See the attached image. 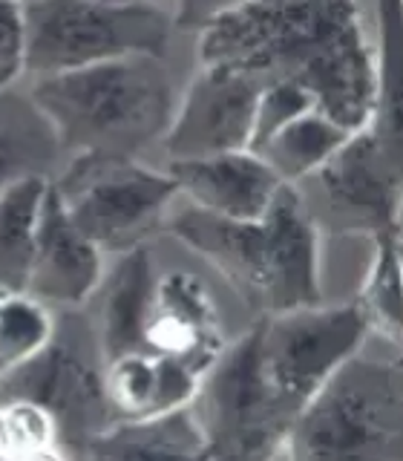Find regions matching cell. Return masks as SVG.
Instances as JSON below:
<instances>
[{
  "label": "cell",
  "mask_w": 403,
  "mask_h": 461,
  "mask_svg": "<svg viewBox=\"0 0 403 461\" xmlns=\"http://www.w3.org/2000/svg\"><path fill=\"white\" fill-rule=\"evenodd\" d=\"M14 461H67V458L55 444V447H43V450H32V453L21 456V458H14Z\"/></svg>",
  "instance_id": "obj_27"
},
{
  "label": "cell",
  "mask_w": 403,
  "mask_h": 461,
  "mask_svg": "<svg viewBox=\"0 0 403 461\" xmlns=\"http://www.w3.org/2000/svg\"><path fill=\"white\" fill-rule=\"evenodd\" d=\"M187 412L205 461H273L291 429V418L271 401L256 375L251 331L225 346L202 375Z\"/></svg>",
  "instance_id": "obj_8"
},
{
  "label": "cell",
  "mask_w": 403,
  "mask_h": 461,
  "mask_svg": "<svg viewBox=\"0 0 403 461\" xmlns=\"http://www.w3.org/2000/svg\"><path fill=\"white\" fill-rule=\"evenodd\" d=\"M398 107H381L378 119L317 173L331 220L345 230L398 237L400 230V150Z\"/></svg>",
  "instance_id": "obj_9"
},
{
  "label": "cell",
  "mask_w": 403,
  "mask_h": 461,
  "mask_svg": "<svg viewBox=\"0 0 403 461\" xmlns=\"http://www.w3.org/2000/svg\"><path fill=\"white\" fill-rule=\"evenodd\" d=\"M167 173L193 211L228 222H256L273 208L285 185L251 150L170 165Z\"/></svg>",
  "instance_id": "obj_15"
},
{
  "label": "cell",
  "mask_w": 403,
  "mask_h": 461,
  "mask_svg": "<svg viewBox=\"0 0 403 461\" xmlns=\"http://www.w3.org/2000/svg\"><path fill=\"white\" fill-rule=\"evenodd\" d=\"M369 323L354 303L268 314L251 331L254 364L271 401L291 418L345 360L363 352Z\"/></svg>",
  "instance_id": "obj_6"
},
{
  "label": "cell",
  "mask_w": 403,
  "mask_h": 461,
  "mask_svg": "<svg viewBox=\"0 0 403 461\" xmlns=\"http://www.w3.org/2000/svg\"><path fill=\"white\" fill-rule=\"evenodd\" d=\"M26 76H67L124 58H165L179 9L165 4L47 0L23 4Z\"/></svg>",
  "instance_id": "obj_4"
},
{
  "label": "cell",
  "mask_w": 403,
  "mask_h": 461,
  "mask_svg": "<svg viewBox=\"0 0 403 461\" xmlns=\"http://www.w3.org/2000/svg\"><path fill=\"white\" fill-rule=\"evenodd\" d=\"M55 444V424L38 403L26 398H12L9 403H0V461H14L32 450H43V447Z\"/></svg>",
  "instance_id": "obj_24"
},
{
  "label": "cell",
  "mask_w": 403,
  "mask_h": 461,
  "mask_svg": "<svg viewBox=\"0 0 403 461\" xmlns=\"http://www.w3.org/2000/svg\"><path fill=\"white\" fill-rule=\"evenodd\" d=\"M101 378L115 424L156 421L182 412L191 407L199 384L193 372L153 352H130L107 360Z\"/></svg>",
  "instance_id": "obj_16"
},
{
  "label": "cell",
  "mask_w": 403,
  "mask_h": 461,
  "mask_svg": "<svg viewBox=\"0 0 403 461\" xmlns=\"http://www.w3.org/2000/svg\"><path fill=\"white\" fill-rule=\"evenodd\" d=\"M55 338L49 312L26 294L0 292V381H9L14 372L47 349Z\"/></svg>",
  "instance_id": "obj_22"
},
{
  "label": "cell",
  "mask_w": 403,
  "mask_h": 461,
  "mask_svg": "<svg viewBox=\"0 0 403 461\" xmlns=\"http://www.w3.org/2000/svg\"><path fill=\"white\" fill-rule=\"evenodd\" d=\"M18 381V398H26L52 418L61 441L90 447L98 436L115 427L107 407L104 378L69 343H52L32 364L12 375Z\"/></svg>",
  "instance_id": "obj_12"
},
{
  "label": "cell",
  "mask_w": 403,
  "mask_h": 461,
  "mask_svg": "<svg viewBox=\"0 0 403 461\" xmlns=\"http://www.w3.org/2000/svg\"><path fill=\"white\" fill-rule=\"evenodd\" d=\"M58 156L61 148L32 98L0 93V194L23 179H49Z\"/></svg>",
  "instance_id": "obj_18"
},
{
  "label": "cell",
  "mask_w": 403,
  "mask_h": 461,
  "mask_svg": "<svg viewBox=\"0 0 403 461\" xmlns=\"http://www.w3.org/2000/svg\"><path fill=\"white\" fill-rule=\"evenodd\" d=\"M263 86V81L242 72L202 67L179 95L162 141L170 165L248 150L254 110Z\"/></svg>",
  "instance_id": "obj_11"
},
{
  "label": "cell",
  "mask_w": 403,
  "mask_h": 461,
  "mask_svg": "<svg viewBox=\"0 0 403 461\" xmlns=\"http://www.w3.org/2000/svg\"><path fill=\"white\" fill-rule=\"evenodd\" d=\"M314 110L311 98L306 95L302 86L294 81H271L263 86V93L256 98L254 110V130H251V144L248 150L254 153L259 144H265L277 130H282L288 122H294L297 115Z\"/></svg>",
  "instance_id": "obj_25"
},
{
  "label": "cell",
  "mask_w": 403,
  "mask_h": 461,
  "mask_svg": "<svg viewBox=\"0 0 403 461\" xmlns=\"http://www.w3.org/2000/svg\"><path fill=\"white\" fill-rule=\"evenodd\" d=\"M288 461H400L403 381L398 357L357 352L317 389L285 436Z\"/></svg>",
  "instance_id": "obj_3"
},
{
  "label": "cell",
  "mask_w": 403,
  "mask_h": 461,
  "mask_svg": "<svg viewBox=\"0 0 403 461\" xmlns=\"http://www.w3.org/2000/svg\"><path fill=\"white\" fill-rule=\"evenodd\" d=\"M400 245L398 237L374 240V257L366 271L360 300L354 306L363 312L369 329H378L381 338L392 346L400 343Z\"/></svg>",
  "instance_id": "obj_23"
},
{
  "label": "cell",
  "mask_w": 403,
  "mask_h": 461,
  "mask_svg": "<svg viewBox=\"0 0 403 461\" xmlns=\"http://www.w3.org/2000/svg\"><path fill=\"white\" fill-rule=\"evenodd\" d=\"M86 450L93 461H205L196 424L187 410L156 421L115 424Z\"/></svg>",
  "instance_id": "obj_20"
},
{
  "label": "cell",
  "mask_w": 403,
  "mask_h": 461,
  "mask_svg": "<svg viewBox=\"0 0 403 461\" xmlns=\"http://www.w3.org/2000/svg\"><path fill=\"white\" fill-rule=\"evenodd\" d=\"M354 4H239L202 21L199 61L263 84L291 81L320 43L352 21Z\"/></svg>",
  "instance_id": "obj_5"
},
{
  "label": "cell",
  "mask_w": 403,
  "mask_h": 461,
  "mask_svg": "<svg viewBox=\"0 0 403 461\" xmlns=\"http://www.w3.org/2000/svg\"><path fill=\"white\" fill-rule=\"evenodd\" d=\"M291 81L306 90L317 113L352 136L372 127L381 107L392 101L360 12L311 52Z\"/></svg>",
  "instance_id": "obj_10"
},
{
  "label": "cell",
  "mask_w": 403,
  "mask_h": 461,
  "mask_svg": "<svg viewBox=\"0 0 403 461\" xmlns=\"http://www.w3.org/2000/svg\"><path fill=\"white\" fill-rule=\"evenodd\" d=\"M52 179H23L0 194V292L23 294Z\"/></svg>",
  "instance_id": "obj_21"
},
{
  "label": "cell",
  "mask_w": 403,
  "mask_h": 461,
  "mask_svg": "<svg viewBox=\"0 0 403 461\" xmlns=\"http://www.w3.org/2000/svg\"><path fill=\"white\" fill-rule=\"evenodd\" d=\"M29 98L61 153L136 158L165 141L179 95L165 58H124L35 81Z\"/></svg>",
  "instance_id": "obj_1"
},
{
  "label": "cell",
  "mask_w": 403,
  "mask_h": 461,
  "mask_svg": "<svg viewBox=\"0 0 403 461\" xmlns=\"http://www.w3.org/2000/svg\"><path fill=\"white\" fill-rule=\"evenodd\" d=\"M141 352L176 360L196 378L225 352L219 309L193 274L176 271L156 280Z\"/></svg>",
  "instance_id": "obj_13"
},
{
  "label": "cell",
  "mask_w": 403,
  "mask_h": 461,
  "mask_svg": "<svg viewBox=\"0 0 403 461\" xmlns=\"http://www.w3.org/2000/svg\"><path fill=\"white\" fill-rule=\"evenodd\" d=\"M349 130L328 122L317 110H309L277 130L265 144H259L254 156L263 158L285 187H294L314 179L349 144Z\"/></svg>",
  "instance_id": "obj_19"
},
{
  "label": "cell",
  "mask_w": 403,
  "mask_h": 461,
  "mask_svg": "<svg viewBox=\"0 0 403 461\" xmlns=\"http://www.w3.org/2000/svg\"><path fill=\"white\" fill-rule=\"evenodd\" d=\"M153 257L148 249L121 254V259L101 277L98 292V343L101 355L115 360L130 352H141L144 326H148L150 303L156 292Z\"/></svg>",
  "instance_id": "obj_17"
},
{
  "label": "cell",
  "mask_w": 403,
  "mask_h": 461,
  "mask_svg": "<svg viewBox=\"0 0 403 461\" xmlns=\"http://www.w3.org/2000/svg\"><path fill=\"white\" fill-rule=\"evenodd\" d=\"M101 277H104V254L72 225L49 182L23 294L40 303L43 309H69L95 297Z\"/></svg>",
  "instance_id": "obj_14"
},
{
  "label": "cell",
  "mask_w": 403,
  "mask_h": 461,
  "mask_svg": "<svg viewBox=\"0 0 403 461\" xmlns=\"http://www.w3.org/2000/svg\"><path fill=\"white\" fill-rule=\"evenodd\" d=\"M52 187L72 225L101 254L119 257L144 249V240L179 196L167 170L148 167L136 158L72 156L67 173Z\"/></svg>",
  "instance_id": "obj_7"
},
{
  "label": "cell",
  "mask_w": 403,
  "mask_h": 461,
  "mask_svg": "<svg viewBox=\"0 0 403 461\" xmlns=\"http://www.w3.org/2000/svg\"><path fill=\"white\" fill-rule=\"evenodd\" d=\"M26 76L23 4H0V93H12Z\"/></svg>",
  "instance_id": "obj_26"
},
{
  "label": "cell",
  "mask_w": 403,
  "mask_h": 461,
  "mask_svg": "<svg viewBox=\"0 0 403 461\" xmlns=\"http://www.w3.org/2000/svg\"><path fill=\"white\" fill-rule=\"evenodd\" d=\"M170 225L173 234L208 257L265 317L320 303L317 225L294 187H285L256 222H228L184 208Z\"/></svg>",
  "instance_id": "obj_2"
}]
</instances>
